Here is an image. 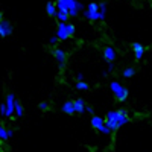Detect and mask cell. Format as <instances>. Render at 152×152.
Returning <instances> with one entry per match:
<instances>
[{
  "instance_id": "obj_25",
  "label": "cell",
  "mask_w": 152,
  "mask_h": 152,
  "mask_svg": "<svg viewBox=\"0 0 152 152\" xmlns=\"http://www.w3.org/2000/svg\"><path fill=\"white\" fill-rule=\"evenodd\" d=\"M0 116H2V117H6V105H5V104L0 105Z\"/></svg>"
},
{
  "instance_id": "obj_31",
  "label": "cell",
  "mask_w": 152,
  "mask_h": 152,
  "mask_svg": "<svg viewBox=\"0 0 152 152\" xmlns=\"http://www.w3.org/2000/svg\"><path fill=\"white\" fill-rule=\"evenodd\" d=\"M102 76H104V78H107V76H108V72H107V70H104V72H102Z\"/></svg>"
},
{
  "instance_id": "obj_6",
  "label": "cell",
  "mask_w": 152,
  "mask_h": 152,
  "mask_svg": "<svg viewBox=\"0 0 152 152\" xmlns=\"http://www.w3.org/2000/svg\"><path fill=\"white\" fill-rule=\"evenodd\" d=\"M55 35L58 37V40H59V41H66V40H69L70 35H69V31H67V23H61V21H58V24H56V34H55Z\"/></svg>"
},
{
  "instance_id": "obj_13",
  "label": "cell",
  "mask_w": 152,
  "mask_h": 152,
  "mask_svg": "<svg viewBox=\"0 0 152 152\" xmlns=\"http://www.w3.org/2000/svg\"><path fill=\"white\" fill-rule=\"evenodd\" d=\"M46 12H47L50 17H56V14H58L56 3H55V2H47V5H46Z\"/></svg>"
},
{
  "instance_id": "obj_15",
  "label": "cell",
  "mask_w": 152,
  "mask_h": 152,
  "mask_svg": "<svg viewBox=\"0 0 152 152\" xmlns=\"http://www.w3.org/2000/svg\"><path fill=\"white\" fill-rule=\"evenodd\" d=\"M107 17V2L99 3V20H105Z\"/></svg>"
},
{
  "instance_id": "obj_21",
  "label": "cell",
  "mask_w": 152,
  "mask_h": 152,
  "mask_svg": "<svg viewBox=\"0 0 152 152\" xmlns=\"http://www.w3.org/2000/svg\"><path fill=\"white\" fill-rule=\"evenodd\" d=\"M56 18H58V21H61V23H67V21H69V15H67V14H61V12H58V14H56Z\"/></svg>"
},
{
  "instance_id": "obj_18",
  "label": "cell",
  "mask_w": 152,
  "mask_h": 152,
  "mask_svg": "<svg viewBox=\"0 0 152 152\" xmlns=\"http://www.w3.org/2000/svg\"><path fill=\"white\" fill-rule=\"evenodd\" d=\"M75 88H76V90H79V91H87L88 88H90V85H88L85 81H79V82H76Z\"/></svg>"
},
{
  "instance_id": "obj_20",
  "label": "cell",
  "mask_w": 152,
  "mask_h": 152,
  "mask_svg": "<svg viewBox=\"0 0 152 152\" xmlns=\"http://www.w3.org/2000/svg\"><path fill=\"white\" fill-rule=\"evenodd\" d=\"M87 11H90V12H99V3H96V2L88 3L87 5Z\"/></svg>"
},
{
  "instance_id": "obj_4",
  "label": "cell",
  "mask_w": 152,
  "mask_h": 152,
  "mask_svg": "<svg viewBox=\"0 0 152 152\" xmlns=\"http://www.w3.org/2000/svg\"><path fill=\"white\" fill-rule=\"evenodd\" d=\"M53 58H55V61L58 62V69L59 70H62L66 67V64H67V53L64 52L62 49H59V47H56V49H53Z\"/></svg>"
},
{
  "instance_id": "obj_8",
  "label": "cell",
  "mask_w": 152,
  "mask_h": 152,
  "mask_svg": "<svg viewBox=\"0 0 152 152\" xmlns=\"http://www.w3.org/2000/svg\"><path fill=\"white\" fill-rule=\"evenodd\" d=\"M12 31H14V28H12V23L9 20H2L0 21V37H9L12 34Z\"/></svg>"
},
{
  "instance_id": "obj_2",
  "label": "cell",
  "mask_w": 152,
  "mask_h": 152,
  "mask_svg": "<svg viewBox=\"0 0 152 152\" xmlns=\"http://www.w3.org/2000/svg\"><path fill=\"white\" fill-rule=\"evenodd\" d=\"M56 9L61 14H67L69 17H76L79 12H84V5L79 0H56Z\"/></svg>"
},
{
  "instance_id": "obj_26",
  "label": "cell",
  "mask_w": 152,
  "mask_h": 152,
  "mask_svg": "<svg viewBox=\"0 0 152 152\" xmlns=\"http://www.w3.org/2000/svg\"><path fill=\"white\" fill-rule=\"evenodd\" d=\"M99 132H102V134H107V135H108V134H111V131H110V128H107V126H105V125H104V126H102V128H100V129H99Z\"/></svg>"
},
{
  "instance_id": "obj_14",
  "label": "cell",
  "mask_w": 152,
  "mask_h": 152,
  "mask_svg": "<svg viewBox=\"0 0 152 152\" xmlns=\"http://www.w3.org/2000/svg\"><path fill=\"white\" fill-rule=\"evenodd\" d=\"M84 17L87 18V20H90V21H97L99 20V12H90V11H87V9H84Z\"/></svg>"
},
{
  "instance_id": "obj_32",
  "label": "cell",
  "mask_w": 152,
  "mask_h": 152,
  "mask_svg": "<svg viewBox=\"0 0 152 152\" xmlns=\"http://www.w3.org/2000/svg\"><path fill=\"white\" fill-rule=\"evenodd\" d=\"M3 20V14H2V12H0V21H2Z\"/></svg>"
},
{
  "instance_id": "obj_3",
  "label": "cell",
  "mask_w": 152,
  "mask_h": 152,
  "mask_svg": "<svg viewBox=\"0 0 152 152\" xmlns=\"http://www.w3.org/2000/svg\"><path fill=\"white\" fill-rule=\"evenodd\" d=\"M110 88H111L114 97H116L119 102H125V100L128 99V96H129L128 88L123 87V85H122L120 82H117V81H111V82H110Z\"/></svg>"
},
{
  "instance_id": "obj_1",
  "label": "cell",
  "mask_w": 152,
  "mask_h": 152,
  "mask_svg": "<svg viewBox=\"0 0 152 152\" xmlns=\"http://www.w3.org/2000/svg\"><path fill=\"white\" fill-rule=\"evenodd\" d=\"M129 122V114L126 110H113L108 111L107 116H105V126L110 128V131H117L120 126L126 125Z\"/></svg>"
},
{
  "instance_id": "obj_9",
  "label": "cell",
  "mask_w": 152,
  "mask_h": 152,
  "mask_svg": "<svg viewBox=\"0 0 152 152\" xmlns=\"http://www.w3.org/2000/svg\"><path fill=\"white\" fill-rule=\"evenodd\" d=\"M132 50H134V58L135 61H142L143 56H145V52H146V47L142 44V43H132Z\"/></svg>"
},
{
  "instance_id": "obj_5",
  "label": "cell",
  "mask_w": 152,
  "mask_h": 152,
  "mask_svg": "<svg viewBox=\"0 0 152 152\" xmlns=\"http://www.w3.org/2000/svg\"><path fill=\"white\" fill-rule=\"evenodd\" d=\"M5 105H6V117L11 119L14 116V111H15V96H14V93H9L6 96Z\"/></svg>"
},
{
  "instance_id": "obj_28",
  "label": "cell",
  "mask_w": 152,
  "mask_h": 152,
  "mask_svg": "<svg viewBox=\"0 0 152 152\" xmlns=\"http://www.w3.org/2000/svg\"><path fill=\"white\" fill-rule=\"evenodd\" d=\"M79 81H84V73H76V82H79Z\"/></svg>"
},
{
  "instance_id": "obj_22",
  "label": "cell",
  "mask_w": 152,
  "mask_h": 152,
  "mask_svg": "<svg viewBox=\"0 0 152 152\" xmlns=\"http://www.w3.org/2000/svg\"><path fill=\"white\" fill-rule=\"evenodd\" d=\"M67 31H69V35H70V38H72V37H75V34H76V28H75V24H70V23H67Z\"/></svg>"
},
{
  "instance_id": "obj_27",
  "label": "cell",
  "mask_w": 152,
  "mask_h": 152,
  "mask_svg": "<svg viewBox=\"0 0 152 152\" xmlns=\"http://www.w3.org/2000/svg\"><path fill=\"white\" fill-rule=\"evenodd\" d=\"M85 111H87L88 114H91V116H94V108H93V107H90V105H85Z\"/></svg>"
},
{
  "instance_id": "obj_24",
  "label": "cell",
  "mask_w": 152,
  "mask_h": 152,
  "mask_svg": "<svg viewBox=\"0 0 152 152\" xmlns=\"http://www.w3.org/2000/svg\"><path fill=\"white\" fill-rule=\"evenodd\" d=\"M58 41H59V40H58V37H56V35H53V37H50L49 44H50V46H56V44H58Z\"/></svg>"
},
{
  "instance_id": "obj_17",
  "label": "cell",
  "mask_w": 152,
  "mask_h": 152,
  "mask_svg": "<svg viewBox=\"0 0 152 152\" xmlns=\"http://www.w3.org/2000/svg\"><path fill=\"white\" fill-rule=\"evenodd\" d=\"M135 73H137V72H135V69H134V67H126V69H123L122 76H123V78H126V79H129V78H132V76H134Z\"/></svg>"
},
{
  "instance_id": "obj_16",
  "label": "cell",
  "mask_w": 152,
  "mask_h": 152,
  "mask_svg": "<svg viewBox=\"0 0 152 152\" xmlns=\"http://www.w3.org/2000/svg\"><path fill=\"white\" fill-rule=\"evenodd\" d=\"M14 114H15V117H23V114H24V108H23L21 102L17 100V99H15V111H14Z\"/></svg>"
},
{
  "instance_id": "obj_23",
  "label": "cell",
  "mask_w": 152,
  "mask_h": 152,
  "mask_svg": "<svg viewBox=\"0 0 152 152\" xmlns=\"http://www.w3.org/2000/svg\"><path fill=\"white\" fill-rule=\"evenodd\" d=\"M38 108H40L41 111H47V110H49V102H46V100H43V102H40V105H38Z\"/></svg>"
},
{
  "instance_id": "obj_12",
  "label": "cell",
  "mask_w": 152,
  "mask_h": 152,
  "mask_svg": "<svg viewBox=\"0 0 152 152\" xmlns=\"http://www.w3.org/2000/svg\"><path fill=\"white\" fill-rule=\"evenodd\" d=\"M61 111H62V113H66V114H69V116H73V114H75L73 100H67V102H64V104H62V107H61Z\"/></svg>"
},
{
  "instance_id": "obj_11",
  "label": "cell",
  "mask_w": 152,
  "mask_h": 152,
  "mask_svg": "<svg viewBox=\"0 0 152 152\" xmlns=\"http://www.w3.org/2000/svg\"><path fill=\"white\" fill-rule=\"evenodd\" d=\"M91 126H93V128L94 129H100V128H102V126L105 125V119L104 117H99V116H96V114H94V116H91Z\"/></svg>"
},
{
  "instance_id": "obj_30",
  "label": "cell",
  "mask_w": 152,
  "mask_h": 152,
  "mask_svg": "<svg viewBox=\"0 0 152 152\" xmlns=\"http://www.w3.org/2000/svg\"><path fill=\"white\" fill-rule=\"evenodd\" d=\"M12 135H14V131H12V129H8V137H12Z\"/></svg>"
},
{
  "instance_id": "obj_29",
  "label": "cell",
  "mask_w": 152,
  "mask_h": 152,
  "mask_svg": "<svg viewBox=\"0 0 152 152\" xmlns=\"http://www.w3.org/2000/svg\"><path fill=\"white\" fill-rule=\"evenodd\" d=\"M114 70V64H113V62H108V69H107V72L110 73V72H113Z\"/></svg>"
},
{
  "instance_id": "obj_7",
  "label": "cell",
  "mask_w": 152,
  "mask_h": 152,
  "mask_svg": "<svg viewBox=\"0 0 152 152\" xmlns=\"http://www.w3.org/2000/svg\"><path fill=\"white\" fill-rule=\"evenodd\" d=\"M102 55H104V59L107 62H113V61H116V58H117V52H116V49H114L113 46H105L104 50H102Z\"/></svg>"
},
{
  "instance_id": "obj_10",
  "label": "cell",
  "mask_w": 152,
  "mask_h": 152,
  "mask_svg": "<svg viewBox=\"0 0 152 152\" xmlns=\"http://www.w3.org/2000/svg\"><path fill=\"white\" fill-rule=\"evenodd\" d=\"M73 108H75V113H78V114L85 113V102H84V99L82 97L75 99L73 100Z\"/></svg>"
},
{
  "instance_id": "obj_19",
  "label": "cell",
  "mask_w": 152,
  "mask_h": 152,
  "mask_svg": "<svg viewBox=\"0 0 152 152\" xmlns=\"http://www.w3.org/2000/svg\"><path fill=\"white\" fill-rule=\"evenodd\" d=\"M8 138H9L8 137V129L5 128L3 125H0V140L5 142V140H8Z\"/></svg>"
}]
</instances>
